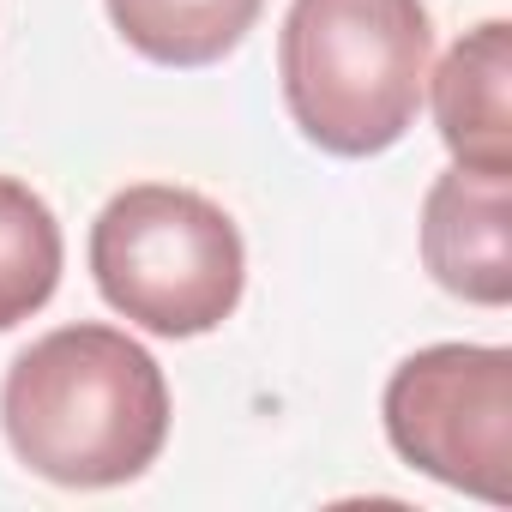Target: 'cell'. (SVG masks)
<instances>
[{
  "instance_id": "7a4b0ae2",
  "label": "cell",
  "mask_w": 512,
  "mask_h": 512,
  "mask_svg": "<svg viewBox=\"0 0 512 512\" xmlns=\"http://www.w3.org/2000/svg\"><path fill=\"white\" fill-rule=\"evenodd\" d=\"M428 61L422 0H290L278 31L284 109L326 157L392 151L416 127Z\"/></svg>"
},
{
  "instance_id": "ba28073f",
  "label": "cell",
  "mask_w": 512,
  "mask_h": 512,
  "mask_svg": "<svg viewBox=\"0 0 512 512\" xmlns=\"http://www.w3.org/2000/svg\"><path fill=\"white\" fill-rule=\"evenodd\" d=\"M61 266L67 241L49 199L19 175H0V332L49 308V296L61 290Z\"/></svg>"
},
{
  "instance_id": "5b68a950",
  "label": "cell",
  "mask_w": 512,
  "mask_h": 512,
  "mask_svg": "<svg viewBox=\"0 0 512 512\" xmlns=\"http://www.w3.org/2000/svg\"><path fill=\"white\" fill-rule=\"evenodd\" d=\"M422 266L446 296L470 308L512 302V175L452 163L446 175L428 181Z\"/></svg>"
},
{
  "instance_id": "277c9868",
  "label": "cell",
  "mask_w": 512,
  "mask_h": 512,
  "mask_svg": "<svg viewBox=\"0 0 512 512\" xmlns=\"http://www.w3.org/2000/svg\"><path fill=\"white\" fill-rule=\"evenodd\" d=\"M380 422L392 452L488 506L512 500V350L428 344L386 380Z\"/></svg>"
},
{
  "instance_id": "52a82bcc",
  "label": "cell",
  "mask_w": 512,
  "mask_h": 512,
  "mask_svg": "<svg viewBox=\"0 0 512 512\" xmlns=\"http://www.w3.org/2000/svg\"><path fill=\"white\" fill-rule=\"evenodd\" d=\"M121 43L157 67H217L241 49L266 0H103Z\"/></svg>"
},
{
  "instance_id": "6da1fadb",
  "label": "cell",
  "mask_w": 512,
  "mask_h": 512,
  "mask_svg": "<svg viewBox=\"0 0 512 512\" xmlns=\"http://www.w3.org/2000/svg\"><path fill=\"white\" fill-rule=\"evenodd\" d=\"M0 428L13 458L61 488H121L169 440V380L121 326H55L0 380Z\"/></svg>"
},
{
  "instance_id": "3957f363",
  "label": "cell",
  "mask_w": 512,
  "mask_h": 512,
  "mask_svg": "<svg viewBox=\"0 0 512 512\" xmlns=\"http://www.w3.org/2000/svg\"><path fill=\"white\" fill-rule=\"evenodd\" d=\"M91 278L127 326L151 338H205L241 308L247 247L217 199L139 181L91 223Z\"/></svg>"
},
{
  "instance_id": "8992f818",
  "label": "cell",
  "mask_w": 512,
  "mask_h": 512,
  "mask_svg": "<svg viewBox=\"0 0 512 512\" xmlns=\"http://www.w3.org/2000/svg\"><path fill=\"white\" fill-rule=\"evenodd\" d=\"M434 127L464 169L512 175V25L482 19L464 31L422 85Z\"/></svg>"
}]
</instances>
